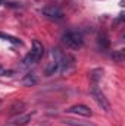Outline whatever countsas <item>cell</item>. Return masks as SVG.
Wrapping results in <instances>:
<instances>
[{"label":"cell","instance_id":"6da1fadb","mask_svg":"<svg viewBox=\"0 0 125 126\" xmlns=\"http://www.w3.org/2000/svg\"><path fill=\"white\" fill-rule=\"evenodd\" d=\"M62 41L66 44V47H69L72 50H78L80 47H83V43H84L83 35L77 31H71V32L63 34Z\"/></svg>","mask_w":125,"mask_h":126},{"label":"cell","instance_id":"52a82bcc","mask_svg":"<svg viewBox=\"0 0 125 126\" xmlns=\"http://www.w3.org/2000/svg\"><path fill=\"white\" fill-rule=\"evenodd\" d=\"M37 82H38V79H37V76L32 75V73H27V75L22 78V81H21V84H22L24 87H31V85H35Z\"/></svg>","mask_w":125,"mask_h":126},{"label":"cell","instance_id":"5b68a950","mask_svg":"<svg viewBox=\"0 0 125 126\" xmlns=\"http://www.w3.org/2000/svg\"><path fill=\"white\" fill-rule=\"evenodd\" d=\"M30 53H31V56H32V59H34L35 63L43 57V54H44V47H43V44H41L38 40H34V41H32V50Z\"/></svg>","mask_w":125,"mask_h":126},{"label":"cell","instance_id":"30bf717a","mask_svg":"<svg viewBox=\"0 0 125 126\" xmlns=\"http://www.w3.org/2000/svg\"><path fill=\"white\" fill-rule=\"evenodd\" d=\"M58 70H59V63L58 62H50L49 63V66L46 67V75H47V76L55 75Z\"/></svg>","mask_w":125,"mask_h":126},{"label":"cell","instance_id":"e0dca14e","mask_svg":"<svg viewBox=\"0 0 125 126\" xmlns=\"http://www.w3.org/2000/svg\"><path fill=\"white\" fill-rule=\"evenodd\" d=\"M3 70H4V69H3V67H1V64H0V75L3 73Z\"/></svg>","mask_w":125,"mask_h":126},{"label":"cell","instance_id":"8992f818","mask_svg":"<svg viewBox=\"0 0 125 126\" xmlns=\"http://www.w3.org/2000/svg\"><path fill=\"white\" fill-rule=\"evenodd\" d=\"M31 116L32 114H22V116H18L12 120V125L13 126H24L27 125L30 120H31Z\"/></svg>","mask_w":125,"mask_h":126},{"label":"cell","instance_id":"ba28073f","mask_svg":"<svg viewBox=\"0 0 125 126\" xmlns=\"http://www.w3.org/2000/svg\"><path fill=\"white\" fill-rule=\"evenodd\" d=\"M88 76H90L91 84H97L102 79V76H103V69H94V70H91L88 73Z\"/></svg>","mask_w":125,"mask_h":126},{"label":"cell","instance_id":"277c9868","mask_svg":"<svg viewBox=\"0 0 125 126\" xmlns=\"http://www.w3.org/2000/svg\"><path fill=\"white\" fill-rule=\"evenodd\" d=\"M66 113H74V114H80V116H84V117H90L93 114V111L90 110V107H87L84 104H75V106L69 107L66 110Z\"/></svg>","mask_w":125,"mask_h":126},{"label":"cell","instance_id":"7a4b0ae2","mask_svg":"<svg viewBox=\"0 0 125 126\" xmlns=\"http://www.w3.org/2000/svg\"><path fill=\"white\" fill-rule=\"evenodd\" d=\"M90 94L93 95V98L96 100V103L99 104V107L104 111H110V103L107 101L106 95L102 93V90L97 87V84H91L90 87Z\"/></svg>","mask_w":125,"mask_h":126},{"label":"cell","instance_id":"9c48e42d","mask_svg":"<svg viewBox=\"0 0 125 126\" xmlns=\"http://www.w3.org/2000/svg\"><path fill=\"white\" fill-rule=\"evenodd\" d=\"M0 38H3V40L9 41V43H12V44H16V46H22V44H24L19 38L12 37V35H7V34H3V32H0Z\"/></svg>","mask_w":125,"mask_h":126},{"label":"cell","instance_id":"7c38bea8","mask_svg":"<svg viewBox=\"0 0 125 126\" xmlns=\"http://www.w3.org/2000/svg\"><path fill=\"white\" fill-rule=\"evenodd\" d=\"M99 46L102 47V48H109V46H110V41H109V38H107V35L106 34H100L99 35Z\"/></svg>","mask_w":125,"mask_h":126},{"label":"cell","instance_id":"ac0fdd59","mask_svg":"<svg viewBox=\"0 0 125 126\" xmlns=\"http://www.w3.org/2000/svg\"><path fill=\"white\" fill-rule=\"evenodd\" d=\"M0 4H4V0H0Z\"/></svg>","mask_w":125,"mask_h":126},{"label":"cell","instance_id":"3957f363","mask_svg":"<svg viewBox=\"0 0 125 126\" xmlns=\"http://www.w3.org/2000/svg\"><path fill=\"white\" fill-rule=\"evenodd\" d=\"M41 12H43L44 16H47V18H50V19H58V21L63 19L62 9H61L58 4H47V6H44V7L41 9Z\"/></svg>","mask_w":125,"mask_h":126},{"label":"cell","instance_id":"2e32d148","mask_svg":"<svg viewBox=\"0 0 125 126\" xmlns=\"http://www.w3.org/2000/svg\"><path fill=\"white\" fill-rule=\"evenodd\" d=\"M13 73H15L13 70H3L1 75H3V76H13Z\"/></svg>","mask_w":125,"mask_h":126},{"label":"cell","instance_id":"5bb4252c","mask_svg":"<svg viewBox=\"0 0 125 126\" xmlns=\"http://www.w3.org/2000/svg\"><path fill=\"white\" fill-rule=\"evenodd\" d=\"M4 6L6 7H10V9H21L24 4L21 1H4Z\"/></svg>","mask_w":125,"mask_h":126},{"label":"cell","instance_id":"8fae6325","mask_svg":"<svg viewBox=\"0 0 125 126\" xmlns=\"http://www.w3.org/2000/svg\"><path fill=\"white\" fill-rule=\"evenodd\" d=\"M112 59L116 63H122L125 60V50H116L112 53Z\"/></svg>","mask_w":125,"mask_h":126},{"label":"cell","instance_id":"4fadbf2b","mask_svg":"<svg viewBox=\"0 0 125 126\" xmlns=\"http://www.w3.org/2000/svg\"><path fill=\"white\" fill-rule=\"evenodd\" d=\"M63 123L68 126H94L88 122H77V120H72V119H66V120H63Z\"/></svg>","mask_w":125,"mask_h":126},{"label":"cell","instance_id":"9a60e30c","mask_svg":"<svg viewBox=\"0 0 125 126\" xmlns=\"http://www.w3.org/2000/svg\"><path fill=\"white\" fill-rule=\"evenodd\" d=\"M24 109V103H15V106L12 107V113H16V111H21Z\"/></svg>","mask_w":125,"mask_h":126}]
</instances>
